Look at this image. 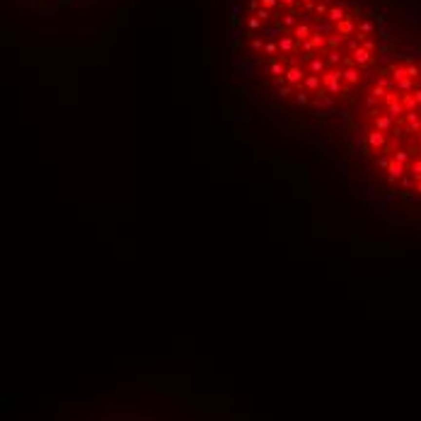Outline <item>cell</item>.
<instances>
[{
  "label": "cell",
  "instance_id": "cell-1",
  "mask_svg": "<svg viewBox=\"0 0 421 421\" xmlns=\"http://www.w3.org/2000/svg\"><path fill=\"white\" fill-rule=\"evenodd\" d=\"M228 44L254 87L312 116H349L392 54L370 0H230Z\"/></svg>",
  "mask_w": 421,
  "mask_h": 421
},
{
  "label": "cell",
  "instance_id": "cell-2",
  "mask_svg": "<svg viewBox=\"0 0 421 421\" xmlns=\"http://www.w3.org/2000/svg\"><path fill=\"white\" fill-rule=\"evenodd\" d=\"M363 179L385 199L421 209V54L392 51L349 114Z\"/></svg>",
  "mask_w": 421,
  "mask_h": 421
},
{
  "label": "cell",
  "instance_id": "cell-3",
  "mask_svg": "<svg viewBox=\"0 0 421 421\" xmlns=\"http://www.w3.org/2000/svg\"><path fill=\"white\" fill-rule=\"evenodd\" d=\"M34 5H44V7H58V5H66L70 0H29Z\"/></svg>",
  "mask_w": 421,
  "mask_h": 421
}]
</instances>
